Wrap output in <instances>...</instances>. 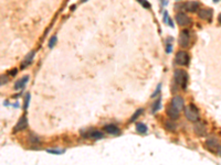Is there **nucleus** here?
I'll return each mask as SVG.
<instances>
[{
  "label": "nucleus",
  "mask_w": 221,
  "mask_h": 165,
  "mask_svg": "<svg viewBox=\"0 0 221 165\" xmlns=\"http://www.w3.org/2000/svg\"><path fill=\"white\" fill-rule=\"evenodd\" d=\"M174 78H175L176 84H177L180 88H183V89L186 88L187 81H188V74L186 72L183 71V70H177V71H175Z\"/></svg>",
  "instance_id": "nucleus-1"
},
{
  "label": "nucleus",
  "mask_w": 221,
  "mask_h": 165,
  "mask_svg": "<svg viewBox=\"0 0 221 165\" xmlns=\"http://www.w3.org/2000/svg\"><path fill=\"white\" fill-rule=\"evenodd\" d=\"M185 116L189 121L196 122L199 120V110L195 105H189L185 108Z\"/></svg>",
  "instance_id": "nucleus-2"
},
{
  "label": "nucleus",
  "mask_w": 221,
  "mask_h": 165,
  "mask_svg": "<svg viewBox=\"0 0 221 165\" xmlns=\"http://www.w3.org/2000/svg\"><path fill=\"white\" fill-rule=\"evenodd\" d=\"M175 61L177 63L178 65L185 66L187 65L189 63V55L186 51H179V52L176 54V57H175Z\"/></svg>",
  "instance_id": "nucleus-3"
},
{
  "label": "nucleus",
  "mask_w": 221,
  "mask_h": 165,
  "mask_svg": "<svg viewBox=\"0 0 221 165\" xmlns=\"http://www.w3.org/2000/svg\"><path fill=\"white\" fill-rule=\"evenodd\" d=\"M190 43V37H189V32L187 30L181 31L180 35H179V44L181 47H188Z\"/></svg>",
  "instance_id": "nucleus-4"
},
{
  "label": "nucleus",
  "mask_w": 221,
  "mask_h": 165,
  "mask_svg": "<svg viewBox=\"0 0 221 165\" xmlns=\"http://www.w3.org/2000/svg\"><path fill=\"white\" fill-rule=\"evenodd\" d=\"M193 129H195V132H196V134L197 136H199V137H203V136H206L207 133V127L205 123L202 122H197L196 121V124H195V127H193Z\"/></svg>",
  "instance_id": "nucleus-5"
},
{
  "label": "nucleus",
  "mask_w": 221,
  "mask_h": 165,
  "mask_svg": "<svg viewBox=\"0 0 221 165\" xmlns=\"http://www.w3.org/2000/svg\"><path fill=\"white\" fill-rule=\"evenodd\" d=\"M27 127H28V119H27L25 116H23V117H21V118H20V120L18 121V123L16 124L15 129H13V132L22 131V130H24Z\"/></svg>",
  "instance_id": "nucleus-6"
},
{
  "label": "nucleus",
  "mask_w": 221,
  "mask_h": 165,
  "mask_svg": "<svg viewBox=\"0 0 221 165\" xmlns=\"http://www.w3.org/2000/svg\"><path fill=\"white\" fill-rule=\"evenodd\" d=\"M176 21H177V23L180 24V25H187V24L190 23L189 17H188L187 14L183 13V12H180V13H178L177 15H176Z\"/></svg>",
  "instance_id": "nucleus-7"
},
{
  "label": "nucleus",
  "mask_w": 221,
  "mask_h": 165,
  "mask_svg": "<svg viewBox=\"0 0 221 165\" xmlns=\"http://www.w3.org/2000/svg\"><path fill=\"white\" fill-rule=\"evenodd\" d=\"M171 106L175 107L178 111H181L183 108V99L181 97H179V96L174 97L173 100H171Z\"/></svg>",
  "instance_id": "nucleus-8"
},
{
  "label": "nucleus",
  "mask_w": 221,
  "mask_h": 165,
  "mask_svg": "<svg viewBox=\"0 0 221 165\" xmlns=\"http://www.w3.org/2000/svg\"><path fill=\"white\" fill-rule=\"evenodd\" d=\"M198 15L203 20H210L212 18V11L208 9H201L198 11Z\"/></svg>",
  "instance_id": "nucleus-9"
},
{
  "label": "nucleus",
  "mask_w": 221,
  "mask_h": 165,
  "mask_svg": "<svg viewBox=\"0 0 221 165\" xmlns=\"http://www.w3.org/2000/svg\"><path fill=\"white\" fill-rule=\"evenodd\" d=\"M34 54H35L34 51H31L30 53H28V55L24 57L23 62H22V64H21V68H25L27 66H29L30 64H31V62H32V60H33V57H34Z\"/></svg>",
  "instance_id": "nucleus-10"
},
{
  "label": "nucleus",
  "mask_w": 221,
  "mask_h": 165,
  "mask_svg": "<svg viewBox=\"0 0 221 165\" xmlns=\"http://www.w3.org/2000/svg\"><path fill=\"white\" fill-rule=\"evenodd\" d=\"M167 114H168L169 118L171 119V120H177L179 118V111L175 107H173V106L167 108Z\"/></svg>",
  "instance_id": "nucleus-11"
},
{
  "label": "nucleus",
  "mask_w": 221,
  "mask_h": 165,
  "mask_svg": "<svg viewBox=\"0 0 221 165\" xmlns=\"http://www.w3.org/2000/svg\"><path fill=\"white\" fill-rule=\"evenodd\" d=\"M104 129L110 134H118V132H120V129L116 127L115 124H107V126L104 127Z\"/></svg>",
  "instance_id": "nucleus-12"
},
{
  "label": "nucleus",
  "mask_w": 221,
  "mask_h": 165,
  "mask_svg": "<svg viewBox=\"0 0 221 165\" xmlns=\"http://www.w3.org/2000/svg\"><path fill=\"white\" fill-rule=\"evenodd\" d=\"M28 80H29V77L28 76H24L23 78H21V79H19L17 83H16L15 85V89H21V88H23L24 86H25V84L28 83Z\"/></svg>",
  "instance_id": "nucleus-13"
},
{
  "label": "nucleus",
  "mask_w": 221,
  "mask_h": 165,
  "mask_svg": "<svg viewBox=\"0 0 221 165\" xmlns=\"http://www.w3.org/2000/svg\"><path fill=\"white\" fill-rule=\"evenodd\" d=\"M186 6V9L188 10V11H190V12H196L198 10V8H199V4H198L197 1H191V2H189V4H187Z\"/></svg>",
  "instance_id": "nucleus-14"
},
{
  "label": "nucleus",
  "mask_w": 221,
  "mask_h": 165,
  "mask_svg": "<svg viewBox=\"0 0 221 165\" xmlns=\"http://www.w3.org/2000/svg\"><path fill=\"white\" fill-rule=\"evenodd\" d=\"M206 144L208 147H210V149H217L218 147V140H217L216 138H209L208 140H207Z\"/></svg>",
  "instance_id": "nucleus-15"
},
{
  "label": "nucleus",
  "mask_w": 221,
  "mask_h": 165,
  "mask_svg": "<svg viewBox=\"0 0 221 165\" xmlns=\"http://www.w3.org/2000/svg\"><path fill=\"white\" fill-rule=\"evenodd\" d=\"M164 126L168 131H176V129H177V126L173 122V120H166L164 122Z\"/></svg>",
  "instance_id": "nucleus-16"
},
{
  "label": "nucleus",
  "mask_w": 221,
  "mask_h": 165,
  "mask_svg": "<svg viewBox=\"0 0 221 165\" xmlns=\"http://www.w3.org/2000/svg\"><path fill=\"white\" fill-rule=\"evenodd\" d=\"M90 137H91L92 139H95V140H101V139L104 138V134H103V132L95 130V131H92L91 133H90Z\"/></svg>",
  "instance_id": "nucleus-17"
},
{
  "label": "nucleus",
  "mask_w": 221,
  "mask_h": 165,
  "mask_svg": "<svg viewBox=\"0 0 221 165\" xmlns=\"http://www.w3.org/2000/svg\"><path fill=\"white\" fill-rule=\"evenodd\" d=\"M136 130L140 133H146L147 132V126L144 123H137L136 124Z\"/></svg>",
  "instance_id": "nucleus-18"
},
{
  "label": "nucleus",
  "mask_w": 221,
  "mask_h": 165,
  "mask_svg": "<svg viewBox=\"0 0 221 165\" xmlns=\"http://www.w3.org/2000/svg\"><path fill=\"white\" fill-rule=\"evenodd\" d=\"M142 113H143V109H138V110H137V111H136V112L132 116V118H130V122H134L135 120L138 118Z\"/></svg>",
  "instance_id": "nucleus-19"
},
{
  "label": "nucleus",
  "mask_w": 221,
  "mask_h": 165,
  "mask_svg": "<svg viewBox=\"0 0 221 165\" xmlns=\"http://www.w3.org/2000/svg\"><path fill=\"white\" fill-rule=\"evenodd\" d=\"M164 21H165V22H167L169 27H173V28H174L173 21H171V19L168 17V13H167V12H165V13H164Z\"/></svg>",
  "instance_id": "nucleus-20"
},
{
  "label": "nucleus",
  "mask_w": 221,
  "mask_h": 165,
  "mask_svg": "<svg viewBox=\"0 0 221 165\" xmlns=\"http://www.w3.org/2000/svg\"><path fill=\"white\" fill-rule=\"evenodd\" d=\"M160 103H162V100H160V98L157 100V101H155L154 106H153V109H152V111L153 112H156L157 110H158L159 108H160Z\"/></svg>",
  "instance_id": "nucleus-21"
},
{
  "label": "nucleus",
  "mask_w": 221,
  "mask_h": 165,
  "mask_svg": "<svg viewBox=\"0 0 221 165\" xmlns=\"http://www.w3.org/2000/svg\"><path fill=\"white\" fill-rule=\"evenodd\" d=\"M9 81V78H8V76L7 75H1L0 76V86L5 85V84H7Z\"/></svg>",
  "instance_id": "nucleus-22"
},
{
  "label": "nucleus",
  "mask_w": 221,
  "mask_h": 165,
  "mask_svg": "<svg viewBox=\"0 0 221 165\" xmlns=\"http://www.w3.org/2000/svg\"><path fill=\"white\" fill-rule=\"evenodd\" d=\"M55 43H57V37H52V38L50 39V41H49V47L52 48Z\"/></svg>",
  "instance_id": "nucleus-23"
},
{
  "label": "nucleus",
  "mask_w": 221,
  "mask_h": 165,
  "mask_svg": "<svg viewBox=\"0 0 221 165\" xmlns=\"http://www.w3.org/2000/svg\"><path fill=\"white\" fill-rule=\"evenodd\" d=\"M138 1H140V4L143 5V7H144V8H147V9H149V8H150V4H149L148 1H146V0H138Z\"/></svg>",
  "instance_id": "nucleus-24"
},
{
  "label": "nucleus",
  "mask_w": 221,
  "mask_h": 165,
  "mask_svg": "<svg viewBox=\"0 0 221 165\" xmlns=\"http://www.w3.org/2000/svg\"><path fill=\"white\" fill-rule=\"evenodd\" d=\"M29 101H30V94H27V96H25V101H24V109L28 108Z\"/></svg>",
  "instance_id": "nucleus-25"
},
{
  "label": "nucleus",
  "mask_w": 221,
  "mask_h": 165,
  "mask_svg": "<svg viewBox=\"0 0 221 165\" xmlns=\"http://www.w3.org/2000/svg\"><path fill=\"white\" fill-rule=\"evenodd\" d=\"M49 153H54V154H61L63 153V150H48Z\"/></svg>",
  "instance_id": "nucleus-26"
},
{
  "label": "nucleus",
  "mask_w": 221,
  "mask_h": 165,
  "mask_svg": "<svg viewBox=\"0 0 221 165\" xmlns=\"http://www.w3.org/2000/svg\"><path fill=\"white\" fill-rule=\"evenodd\" d=\"M159 91H160V85L158 86V88H157V90H156V91H155V93H154V95H153V97H155V96H157V95H158V93H159Z\"/></svg>",
  "instance_id": "nucleus-27"
},
{
  "label": "nucleus",
  "mask_w": 221,
  "mask_h": 165,
  "mask_svg": "<svg viewBox=\"0 0 221 165\" xmlns=\"http://www.w3.org/2000/svg\"><path fill=\"white\" fill-rule=\"evenodd\" d=\"M10 74H11V75H16V74H17V70H13V71H11V72H10Z\"/></svg>",
  "instance_id": "nucleus-28"
},
{
  "label": "nucleus",
  "mask_w": 221,
  "mask_h": 165,
  "mask_svg": "<svg viewBox=\"0 0 221 165\" xmlns=\"http://www.w3.org/2000/svg\"><path fill=\"white\" fill-rule=\"evenodd\" d=\"M218 154L221 156V145L220 146H218Z\"/></svg>",
  "instance_id": "nucleus-29"
},
{
  "label": "nucleus",
  "mask_w": 221,
  "mask_h": 165,
  "mask_svg": "<svg viewBox=\"0 0 221 165\" xmlns=\"http://www.w3.org/2000/svg\"><path fill=\"white\" fill-rule=\"evenodd\" d=\"M218 20H219V23H221V14L219 15V18H218Z\"/></svg>",
  "instance_id": "nucleus-30"
},
{
  "label": "nucleus",
  "mask_w": 221,
  "mask_h": 165,
  "mask_svg": "<svg viewBox=\"0 0 221 165\" xmlns=\"http://www.w3.org/2000/svg\"><path fill=\"white\" fill-rule=\"evenodd\" d=\"M82 2H85V1H87V0H81Z\"/></svg>",
  "instance_id": "nucleus-31"
},
{
  "label": "nucleus",
  "mask_w": 221,
  "mask_h": 165,
  "mask_svg": "<svg viewBox=\"0 0 221 165\" xmlns=\"http://www.w3.org/2000/svg\"><path fill=\"white\" fill-rule=\"evenodd\" d=\"M213 1H215V2H216V1H219V0H213Z\"/></svg>",
  "instance_id": "nucleus-32"
}]
</instances>
